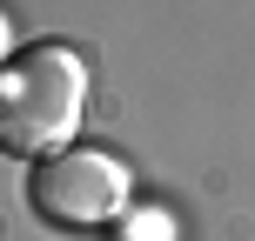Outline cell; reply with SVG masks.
<instances>
[{"mask_svg": "<svg viewBox=\"0 0 255 241\" xmlns=\"http://www.w3.org/2000/svg\"><path fill=\"white\" fill-rule=\"evenodd\" d=\"M88 107V61L67 40H34V47L0 61V154H40L67 148Z\"/></svg>", "mask_w": 255, "mask_h": 241, "instance_id": "obj_1", "label": "cell"}, {"mask_svg": "<svg viewBox=\"0 0 255 241\" xmlns=\"http://www.w3.org/2000/svg\"><path fill=\"white\" fill-rule=\"evenodd\" d=\"M128 201H134V174L108 148L67 141L27 167V208L47 228H108L115 215H128Z\"/></svg>", "mask_w": 255, "mask_h": 241, "instance_id": "obj_2", "label": "cell"}, {"mask_svg": "<svg viewBox=\"0 0 255 241\" xmlns=\"http://www.w3.org/2000/svg\"><path fill=\"white\" fill-rule=\"evenodd\" d=\"M13 54V20H7V7H0V61Z\"/></svg>", "mask_w": 255, "mask_h": 241, "instance_id": "obj_3", "label": "cell"}]
</instances>
